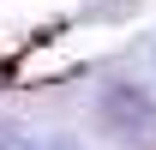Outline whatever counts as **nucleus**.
<instances>
[{"instance_id":"f257e3e1","label":"nucleus","mask_w":156,"mask_h":150,"mask_svg":"<svg viewBox=\"0 0 156 150\" xmlns=\"http://www.w3.org/2000/svg\"><path fill=\"white\" fill-rule=\"evenodd\" d=\"M102 114V132L114 138V144H132V150H156V102L138 84H108L96 102Z\"/></svg>"},{"instance_id":"f03ea898","label":"nucleus","mask_w":156,"mask_h":150,"mask_svg":"<svg viewBox=\"0 0 156 150\" xmlns=\"http://www.w3.org/2000/svg\"><path fill=\"white\" fill-rule=\"evenodd\" d=\"M18 150H72L66 138H30V144H18Z\"/></svg>"}]
</instances>
